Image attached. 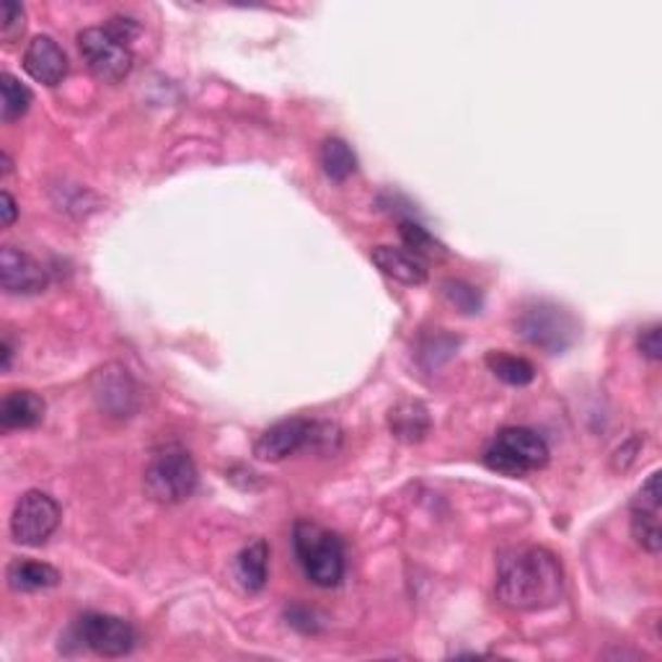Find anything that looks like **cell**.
Returning a JSON list of instances; mask_svg holds the SVG:
<instances>
[{
	"label": "cell",
	"mask_w": 662,
	"mask_h": 662,
	"mask_svg": "<svg viewBox=\"0 0 662 662\" xmlns=\"http://www.w3.org/2000/svg\"><path fill=\"white\" fill-rule=\"evenodd\" d=\"M497 600L512 611H544L564 593V570L544 546H518L497 562Z\"/></svg>",
	"instance_id": "obj_1"
},
{
	"label": "cell",
	"mask_w": 662,
	"mask_h": 662,
	"mask_svg": "<svg viewBox=\"0 0 662 662\" xmlns=\"http://www.w3.org/2000/svg\"><path fill=\"white\" fill-rule=\"evenodd\" d=\"M295 557L306 577L319 587H336L344 580V546L336 533L319 523L301 520L293 529Z\"/></svg>",
	"instance_id": "obj_2"
},
{
	"label": "cell",
	"mask_w": 662,
	"mask_h": 662,
	"mask_svg": "<svg viewBox=\"0 0 662 662\" xmlns=\"http://www.w3.org/2000/svg\"><path fill=\"white\" fill-rule=\"evenodd\" d=\"M198 482V466H194L192 456L177 445H168V448L155 453L143 474L145 495L161 505L184 502L194 495Z\"/></svg>",
	"instance_id": "obj_3"
},
{
	"label": "cell",
	"mask_w": 662,
	"mask_h": 662,
	"mask_svg": "<svg viewBox=\"0 0 662 662\" xmlns=\"http://www.w3.org/2000/svg\"><path fill=\"white\" fill-rule=\"evenodd\" d=\"M484 463L502 476H525L549 463V445L529 428H508L486 448Z\"/></svg>",
	"instance_id": "obj_4"
},
{
	"label": "cell",
	"mask_w": 662,
	"mask_h": 662,
	"mask_svg": "<svg viewBox=\"0 0 662 662\" xmlns=\"http://www.w3.org/2000/svg\"><path fill=\"white\" fill-rule=\"evenodd\" d=\"M78 50L89 71L104 84H119L132 71V50L117 42L104 26H89L78 34Z\"/></svg>",
	"instance_id": "obj_5"
},
{
	"label": "cell",
	"mask_w": 662,
	"mask_h": 662,
	"mask_svg": "<svg viewBox=\"0 0 662 662\" xmlns=\"http://www.w3.org/2000/svg\"><path fill=\"white\" fill-rule=\"evenodd\" d=\"M518 331L531 344L546 349V353L559 355L577 336V323L572 314L564 308L553 306V303H536V306L525 308L518 319Z\"/></svg>",
	"instance_id": "obj_6"
},
{
	"label": "cell",
	"mask_w": 662,
	"mask_h": 662,
	"mask_svg": "<svg viewBox=\"0 0 662 662\" xmlns=\"http://www.w3.org/2000/svg\"><path fill=\"white\" fill-rule=\"evenodd\" d=\"M60 525V505L47 492L31 489L18 497L11 515V536L22 546H44Z\"/></svg>",
	"instance_id": "obj_7"
},
{
	"label": "cell",
	"mask_w": 662,
	"mask_h": 662,
	"mask_svg": "<svg viewBox=\"0 0 662 662\" xmlns=\"http://www.w3.org/2000/svg\"><path fill=\"white\" fill-rule=\"evenodd\" d=\"M321 441H329L327 424L310 420H285L277 422L275 428H269L267 432H262L259 441L254 443V456L259 458V461L275 463Z\"/></svg>",
	"instance_id": "obj_8"
},
{
	"label": "cell",
	"mask_w": 662,
	"mask_h": 662,
	"mask_svg": "<svg viewBox=\"0 0 662 662\" xmlns=\"http://www.w3.org/2000/svg\"><path fill=\"white\" fill-rule=\"evenodd\" d=\"M78 641L101 658H125L132 652L138 634L130 621L110 616V613H86L78 621Z\"/></svg>",
	"instance_id": "obj_9"
},
{
	"label": "cell",
	"mask_w": 662,
	"mask_h": 662,
	"mask_svg": "<svg viewBox=\"0 0 662 662\" xmlns=\"http://www.w3.org/2000/svg\"><path fill=\"white\" fill-rule=\"evenodd\" d=\"M91 391L99 409L110 417L125 420V417H132L135 409H138V386H135L130 373L117 362L104 365V368H99L93 373Z\"/></svg>",
	"instance_id": "obj_10"
},
{
	"label": "cell",
	"mask_w": 662,
	"mask_h": 662,
	"mask_svg": "<svg viewBox=\"0 0 662 662\" xmlns=\"http://www.w3.org/2000/svg\"><path fill=\"white\" fill-rule=\"evenodd\" d=\"M632 536L645 551L658 553L662 546L660 533V471L647 479L632 499Z\"/></svg>",
	"instance_id": "obj_11"
},
{
	"label": "cell",
	"mask_w": 662,
	"mask_h": 662,
	"mask_svg": "<svg viewBox=\"0 0 662 662\" xmlns=\"http://www.w3.org/2000/svg\"><path fill=\"white\" fill-rule=\"evenodd\" d=\"M0 285L13 295H37L47 288V272L37 259L16 246L0 252Z\"/></svg>",
	"instance_id": "obj_12"
},
{
	"label": "cell",
	"mask_w": 662,
	"mask_h": 662,
	"mask_svg": "<svg viewBox=\"0 0 662 662\" xmlns=\"http://www.w3.org/2000/svg\"><path fill=\"white\" fill-rule=\"evenodd\" d=\"M24 71L44 86H58L67 76V58L55 39L39 34L24 52Z\"/></svg>",
	"instance_id": "obj_13"
},
{
	"label": "cell",
	"mask_w": 662,
	"mask_h": 662,
	"mask_svg": "<svg viewBox=\"0 0 662 662\" xmlns=\"http://www.w3.org/2000/svg\"><path fill=\"white\" fill-rule=\"evenodd\" d=\"M370 259L373 265L381 269L383 275L391 277V280L402 282V285L417 288L428 282V262L420 259L417 254H411L409 249H396V246H375L370 252Z\"/></svg>",
	"instance_id": "obj_14"
},
{
	"label": "cell",
	"mask_w": 662,
	"mask_h": 662,
	"mask_svg": "<svg viewBox=\"0 0 662 662\" xmlns=\"http://www.w3.org/2000/svg\"><path fill=\"white\" fill-rule=\"evenodd\" d=\"M44 420V402L34 391H11L0 404L3 430H29Z\"/></svg>",
	"instance_id": "obj_15"
},
{
	"label": "cell",
	"mask_w": 662,
	"mask_h": 662,
	"mask_svg": "<svg viewBox=\"0 0 662 662\" xmlns=\"http://www.w3.org/2000/svg\"><path fill=\"white\" fill-rule=\"evenodd\" d=\"M235 577L243 585V590L259 593L267 585L269 577V546L265 538H256L249 546H243L235 557Z\"/></svg>",
	"instance_id": "obj_16"
},
{
	"label": "cell",
	"mask_w": 662,
	"mask_h": 662,
	"mask_svg": "<svg viewBox=\"0 0 662 662\" xmlns=\"http://www.w3.org/2000/svg\"><path fill=\"white\" fill-rule=\"evenodd\" d=\"M9 577L11 590L16 593H37V590H50V587L60 585V572L52 564L44 562H13L5 572Z\"/></svg>",
	"instance_id": "obj_17"
},
{
	"label": "cell",
	"mask_w": 662,
	"mask_h": 662,
	"mask_svg": "<svg viewBox=\"0 0 662 662\" xmlns=\"http://www.w3.org/2000/svg\"><path fill=\"white\" fill-rule=\"evenodd\" d=\"M391 432L404 443H417L428 435L430 430V417L428 409L417 402H404L398 407L391 409Z\"/></svg>",
	"instance_id": "obj_18"
},
{
	"label": "cell",
	"mask_w": 662,
	"mask_h": 662,
	"mask_svg": "<svg viewBox=\"0 0 662 662\" xmlns=\"http://www.w3.org/2000/svg\"><path fill=\"white\" fill-rule=\"evenodd\" d=\"M321 166L331 181H344L357 171V155L342 138H329L321 145Z\"/></svg>",
	"instance_id": "obj_19"
},
{
	"label": "cell",
	"mask_w": 662,
	"mask_h": 662,
	"mask_svg": "<svg viewBox=\"0 0 662 662\" xmlns=\"http://www.w3.org/2000/svg\"><path fill=\"white\" fill-rule=\"evenodd\" d=\"M486 365L495 373L499 381L510 383V386H529L536 378V368L525 357L510 355V353H489L486 355Z\"/></svg>",
	"instance_id": "obj_20"
},
{
	"label": "cell",
	"mask_w": 662,
	"mask_h": 662,
	"mask_svg": "<svg viewBox=\"0 0 662 662\" xmlns=\"http://www.w3.org/2000/svg\"><path fill=\"white\" fill-rule=\"evenodd\" d=\"M0 91H3V104H0V117H3L5 125L11 122L22 119L31 106V91L11 73H3L0 76Z\"/></svg>",
	"instance_id": "obj_21"
},
{
	"label": "cell",
	"mask_w": 662,
	"mask_h": 662,
	"mask_svg": "<svg viewBox=\"0 0 662 662\" xmlns=\"http://www.w3.org/2000/svg\"><path fill=\"white\" fill-rule=\"evenodd\" d=\"M398 233H402L404 246H407L411 254L420 256V259H441V256H445L443 243L437 241L435 235L428 231V228H422L420 222L402 220V226H398Z\"/></svg>",
	"instance_id": "obj_22"
},
{
	"label": "cell",
	"mask_w": 662,
	"mask_h": 662,
	"mask_svg": "<svg viewBox=\"0 0 662 662\" xmlns=\"http://www.w3.org/2000/svg\"><path fill=\"white\" fill-rule=\"evenodd\" d=\"M443 295L458 310H463V314H479V310H482V293H479L476 288L466 285V282L458 280L443 282Z\"/></svg>",
	"instance_id": "obj_23"
},
{
	"label": "cell",
	"mask_w": 662,
	"mask_h": 662,
	"mask_svg": "<svg viewBox=\"0 0 662 662\" xmlns=\"http://www.w3.org/2000/svg\"><path fill=\"white\" fill-rule=\"evenodd\" d=\"M0 34H3L5 42H16L24 34V9L13 0L3 3V22H0Z\"/></svg>",
	"instance_id": "obj_24"
},
{
	"label": "cell",
	"mask_w": 662,
	"mask_h": 662,
	"mask_svg": "<svg viewBox=\"0 0 662 662\" xmlns=\"http://www.w3.org/2000/svg\"><path fill=\"white\" fill-rule=\"evenodd\" d=\"M104 29L110 31L112 37L117 39V42L130 47L132 39L140 34V24L135 22V18H130V16H112L110 22H106Z\"/></svg>",
	"instance_id": "obj_25"
},
{
	"label": "cell",
	"mask_w": 662,
	"mask_h": 662,
	"mask_svg": "<svg viewBox=\"0 0 662 662\" xmlns=\"http://www.w3.org/2000/svg\"><path fill=\"white\" fill-rule=\"evenodd\" d=\"M639 353L647 357V360L658 362L662 357V340H660V327H650L645 331H639V340H637Z\"/></svg>",
	"instance_id": "obj_26"
},
{
	"label": "cell",
	"mask_w": 662,
	"mask_h": 662,
	"mask_svg": "<svg viewBox=\"0 0 662 662\" xmlns=\"http://www.w3.org/2000/svg\"><path fill=\"white\" fill-rule=\"evenodd\" d=\"M0 211H3V228H11L13 226V220H16V215H18V207H16V200L11 198L9 192H3L0 194Z\"/></svg>",
	"instance_id": "obj_27"
},
{
	"label": "cell",
	"mask_w": 662,
	"mask_h": 662,
	"mask_svg": "<svg viewBox=\"0 0 662 662\" xmlns=\"http://www.w3.org/2000/svg\"><path fill=\"white\" fill-rule=\"evenodd\" d=\"M11 357H13V347H11V342L5 340L3 342V370L11 368Z\"/></svg>",
	"instance_id": "obj_28"
},
{
	"label": "cell",
	"mask_w": 662,
	"mask_h": 662,
	"mask_svg": "<svg viewBox=\"0 0 662 662\" xmlns=\"http://www.w3.org/2000/svg\"><path fill=\"white\" fill-rule=\"evenodd\" d=\"M5 174H11V158H9V153H3V177Z\"/></svg>",
	"instance_id": "obj_29"
}]
</instances>
